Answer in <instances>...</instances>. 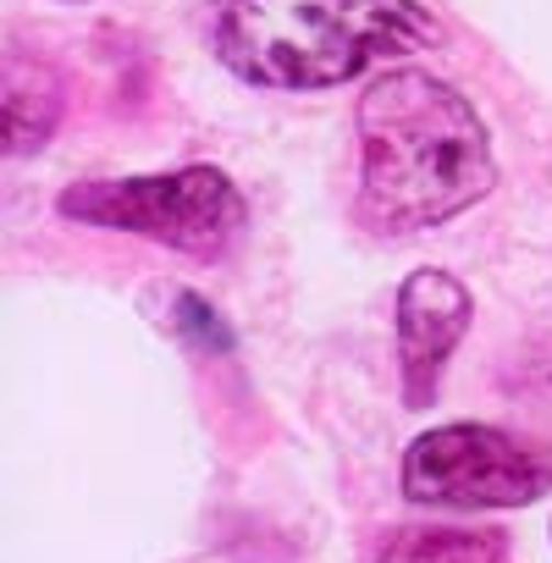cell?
<instances>
[{
	"label": "cell",
	"mask_w": 552,
	"mask_h": 563,
	"mask_svg": "<svg viewBox=\"0 0 552 563\" xmlns=\"http://www.w3.org/2000/svg\"><path fill=\"white\" fill-rule=\"evenodd\" d=\"M497 183L475 106L420 73L393 67L360 95V210L382 232H420L470 210Z\"/></svg>",
	"instance_id": "6da1fadb"
},
{
	"label": "cell",
	"mask_w": 552,
	"mask_h": 563,
	"mask_svg": "<svg viewBox=\"0 0 552 563\" xmlns=\"http://www.w3.org/2000/svg\"><path fill=\"white\" fill-rule=\"evenodd\" d=\"M437 40L442 29L415 0H227L216 18L221 67L276 95L338 89Z\"/></svg>",
	"instance_id": "7a4b0ae2"
},
{
	"label": "cell",
	"mask_w": 552,
	"mask_h": 563,
	"mask_svg": "<svg viewBox=\"0 0 552 563\" xmlns=\"http://www.w3.org/2000/svg\"><path fill=\"white\" fill-rule=\"evenodd\" d=\"M56 210L84 227L139 232L183 254H221L243 227V194L216 166H183L166 177H100L62 188Z\"/></svg>",
	"instance_id": "3957f363"
},
{
	"label": "cell",
	"mask_w": 552,
	"mask_h": 563,
	"mask_svg": "<svg viewBox=\"0 0 552 563\" xmlns=\"http://www.w3.org/2000/svg\"><path fill=\"white\" fill-rule=\"evenodd\" d=\"M547 486L552 464L492 426H437L404 453V497L426 508H519Z\"/></svg>",
	"instance_id": "277c9868"
},
{
	"label": "cell",
	"mask_w": 552,
	"mask_h": 563,
	"mask_svg": "<svg viewBox=\"0 0 552 563\" xmlns=\"http://www.w3.org/2000/svg\"><path fill=\"white\" fill-rule=\"evenodd\" d=\"M470 288L448 271H415L398 288V371L409 409H426L437 398L442 365L470 332Z\"/></svg>",
	"instance_id": "5b68a950"
},
{
	"label": "cell",
	"mask_w": 552,
	"mask_h": 563,
	"mask_svg": "<svg viewBox=\"0 0 552 563\" xmlns=\"http://www.w3.org/2000/svg\"><path fill=\"white\" fill-rule=\"evenodd\" d=\"M62 117V84L45 62L29 56H7V133H12V155H29L51 139Z\"/></svg>",
	"instance_id": "8992f818"
},
{
	"label": "cell",
	"mask_w": 552,
	"mask_h": 563,
	"mask_svg": "<svg viewBox=\"0 0 552 563\" xmlns=\"http://www.w3.org/2000/svg\"><path fill=\"white\" fill-rule=\"evenodd\" d=\"M503 530H459V525H404L376 547V563H503Z\"/></svg>",
	"instance_id": "52a82bcc"
},
{
	"label": "cell",
	"mask_w": 552,
	"mask_h": 563,
	"mask_svg": "<svg viewBox=\"0 0 552 563\" xmlns=\"http://www.w3.org/2000/svg\"><path fill=\"white\" fill-rule=\"evenodd\" d=\"M177 305H183V316H177V321H183V327H194V338H199L205 349H227V343H232V338L216 327V310H205V305H199V299H188V294H183Z\"/></svg>",
	"instance_id": "ba28073f"
}]
</instances>
